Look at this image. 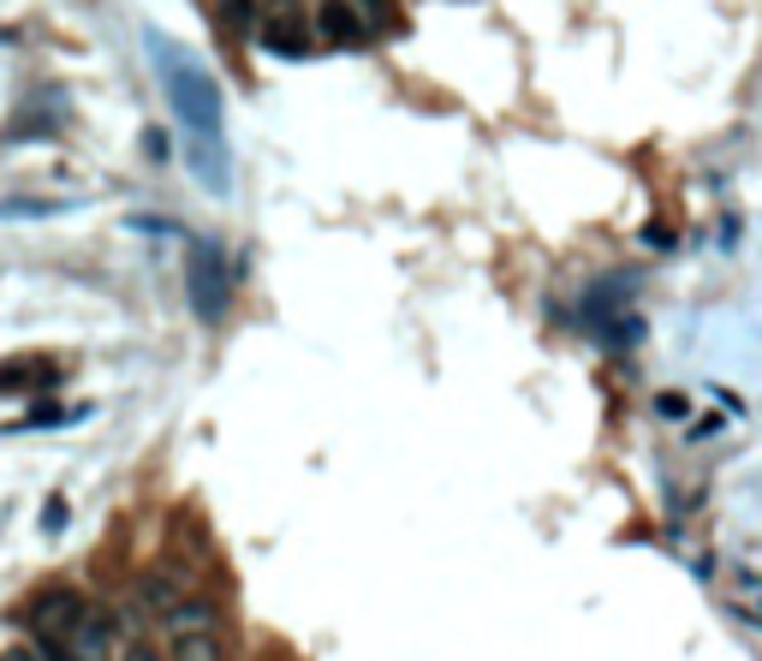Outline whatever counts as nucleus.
Masks as SVG:
<instances>
[{"mask_svg": "<svg viewBox=\"0 0 762 661\" xmlns=\"http://www.w3.org/2000/svg\"><path fill=\"white\" fill-rule=\"evenodd\" d=\"M161 72H168V96H173V113L185 120L190 132V161H197L202 185L214 191V197H226V144H221V90H214V78L197 66L190 54L180 48H156Z\"/></svg>", "mask_w": 762, "mask_h": 661, "instance_id": "nucleus-1", "label": "nucleus"}, {"mask_svg": "<svg viewBox=\"0 0 762 661\" xmlns=\"http://www.w3.org/2000/svg\"><path fill=\"white\" fill-rule=\"evenodd\" d=\"M90 614V602H84L72 584H48L42 596H36L30 608H24V620H30V638L36 650H66L72 632H78V620Z\"/></svg>", "mask_w": 762, "mask_h": 661, "instance_id": "nucleus-2", "label": "nucleus"}, {"mask_svg": "<svg viewBox=\"0 0 762 661\" xmlns=\"http://www.w3.org/2000/svg\"><path fill=\"white\" fill-rule=\"evenodd\" d=\"M190 310L202 322L226 316V257L214 245H190Z\"/></svg>", "mask_w": 762, "mask_h": 661, "instance_id": "nucleus-3", "label": "nucleus"}, {"mask_svg": "<svg viewBox=\"0 0 762 661\" xmlns=\"http://www.w3.org/2000/svg\"><path fill=\"white\" fill-rule=\"evenodd\" d=\"M120 620L113 614H101V608H90V614L78 620V632H72V644H66V656L72 661H120Z\"/></svg>", "mask_w": 762, "mask_h": 661, "instance_id": "nucleus-4", "label": "nucleus"}, {"mask_svg": "<svg viewBox=\"0 0 762 661\" xmlns=\"http://www.w3.org/2000/svg\"><path fill=\"white\" fill-rule=\"evenodd\" d=\"M262 42H269L274 54H304L298 0H262Z\"/></svg>", "mask_w": 762, "mask_h": 661, "instance_id": "nucleus-5", "label": "nucleus"}, {"mask_svg": "<svg viewBox=\"0 0 762 661\" xmlns=\"http://www.w3.org/2000/svg\"><path fill=\"white\" fill-rule=\"evenodd\" d=\"M316 30H322L334 48H364V42H370L364 19L346 7V0H322V7H316Z\"/></svg>", "mask_w": 762, "mask_h": 661, "instance_id": "nucleus-6", "label": "nucleus"}, {"mask_svg": "<svg viewBox=\"0 0 762 661\" xmlns=\"http://www.w3.org/2000/svg\"><path fill=\"white\" fill-rule=\"evenodd\" d=\"M185 632H221V608L209 596H180V608L168 614V638H185Z\"/></svg>", "mask_w": 762, "mask_h": 661, "instance_id": "nucleus-7", "label": "nucleus"}, {"mask_svg": "<svg viewBox=\"0 0 762 661\" xmlns=\"http://www.w3.org/2000/svg\"><path fill=\"white\" fill-rule=\"evenodd\" d=\"M180 596H185V584L173 578V572H144V578H137V608H144V614L168 620L173 608H180Z\"/></svg>", "mask_w": 762, "mask_h": 661, "instance_id": "nucleus-8", "label": "nucleus"}, {"mask_svg": "<svg viewBox=\"0 0 762 661\" xmlns=\"http://www.w3.org/2000/svg\"><path fill=\"white\" fill-rule=\"evenodd\" d=\"M168 661H221V632H185V638H168Z\"/></svg>", "mask_w": 762, "mask_h": 661, "instance_id": "nucleus-9", "label": "nucleus"}, {"mask_svg": "<svg viewBox=\"0 0 762 661\" xmlns=\"http://www.w3.org/2000/svg\"><path fill=\"white\" fill-rule=\"evenodd\" d=\"M221 24L233 36H250V24H257V0H221Z\"/></svg>", "mask_w": 762, "mask_h": 661, "instance_id": "nucleus-10", "label": "nucleus"}, {"mask_svg": "<svg viewBox=\"0 0 762 661\" xmlns=\"http://www.w3.org/2000/svg\"><path fill=\"white\" fill-rule=\"evenodd\" d=\"M120 661H168V656H161V650H156V644H149V638H125Z\"/></svg>", "mask_w": 762, "mask_h": 661, "instance_id": "nucleus-11", "label": "nucleus"}, {"mask_svg": "<svg viewBox=\"0 0 762 661\" xmlns=\"http://www.w3.org/2000/svg\"><path fill=\"white\" fill-rule=\"evenodd\" d=\"M60 203H42V197H12L7 203V215H54Z\"/></svg>", "mask_w": 762, "mask_h": 661, "instance_id": "nucleus-12", "label": "nucleus"}, {"mask_svg": "<svg viewBox=\"0 0 762 661\" xmlns=\"http://www.w3.org/2000/svg\"><path fill=\"white\" fill-rule=\"evenodd\" d=\"M0 661H42L36 644H12V650H0Z\"/></svg>", "mask_w": 762, "mask_h": 661, "instance_id": "nucleus-13", "label": "nucleus"}, {"mask_svg": "<svg viewBox=\"0 0 762 661\" xmlns=\"http://www.w3.org/2000/svg\"><path fill=\"white\" fill-rule=\"evenodd\" d=\"M662 417H685V393H662V405H655Z\"/></svg>", "mask_w": 762, "mask_h": 661, "instance_id": "nucleus-14", "label": "nucleus"}, {"mask_svg": "<svg viewBox=\"0 0 762 661\" xmlns=\"http://www.w3.org/2000/svg\"><path fill=\"white\" fill-rule=\"evenodd\" d=\"M42 661H72L66 650H42Z\"/></svg>", "mask_w": 762, "mask_h": 661, "instance_id": "nucleus-15", "label": "nucleus"}, {"mask_svg": "<svg viewBox=\"0 0 762 661\" xmlns=\"http://www.w3.org/2000/svg\"><path fill=\"white\" fill-rule=\"evenodd\" d=\"M364 7H370V12H388V0H364Z\"/></svg>", "mask_w": 762, "mask_h": 661, "instance_id": "nucleus-16", "label": "nucleus"}]
</instances>
